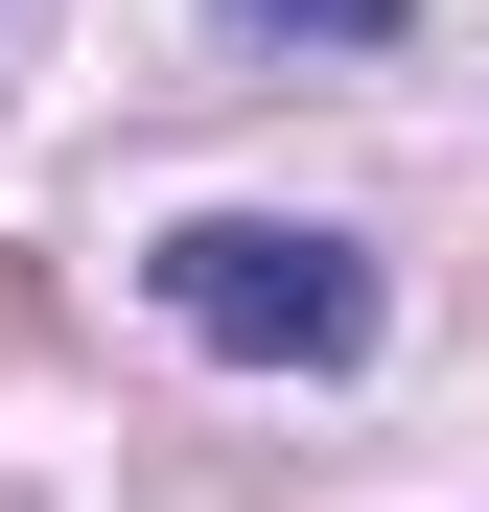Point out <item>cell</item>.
<instances>
[{"mask_svg": "<svg viewBox=\"0 0 489 512\" xmlns=\"http://www.w3.org/2000/svg\"><path fill=\"white\" fill-rule=\"evenodd\" d=\"M140 303L187 326V350H233V373H350L373 350V256L303 233V210H187L140 256Z\"/></svg>", "mask_w": 489, "mask_h": 512, "instance_id": "cell-1", "label": "cell"}, {"mask_svg": "<svg viewBox=\"0 0 489 512\" xmlns=\"http://www.w3.org/2000/svg\"><path fill=\"white\" fill-rule=\"evenodd\" d=\"M233 24H257V47H396L420 0H233Z\"/></svg>", "mask_w": 489, "mask_h": 512, "instance_id": "cell-2", "label": "cell"}]
</instances>
